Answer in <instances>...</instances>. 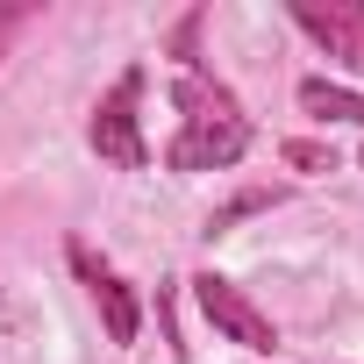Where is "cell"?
<instances>
[{
    "mask_svg": "<svg viewBox=\"0 0 364 364\" xmlns=\"http://www.w3.org/2000/svg\"><path fill=\"white\" fill-rule=\"evenodd\" d=\"M171 107H178V136L164 143V164L171 171H229L243 164L250 150V114L243 100L208 79V72H178L171 79Z\"/></svg>",
    "mask_w": 364,
    "mask_h": 364,
    "instance_id": "1",
    "label": "cell"
},
{
    "mask_svg": "<svg viewBox=\"0 0 364 364\" xmlns=\"http://www.w3.org/2000/svg\"><path fill=\"white\" fill-rule=\"evenodd\" d=\"M136 107H143V65H129V72L107 86V100L93 107V122H86V143H93L100 164H122V171H143V164H150V143H143Z\"/></svg>",
    "mask_w": 364,
    "mask_h": 364,
    "instance_id": "2",
    "label": "cell"
},
{
    "mask_svg": "<svg viewBox=\"0 0 364 364\" xmlns=\"http://www.w3.org/2000/svg\"><path fill=\"white\" fill-rule=\"evenodd\" d=\"M193 300H200V314L236 343V350H250V357H272L279 350V328H272V314L236 286V279H222V272H200L193 279Z\"/></svg>",
    "mask_w": 364,
    "mask_h": 364,
    "instance_id": "3",
    "label": "cell"
},
{
    "mask_svg": "<svg viewBox=\"0 0 364 364\" xmlns=\"http://www.w3.org/2000/svg\"><path fill=\"white\" fill-rule=\"evenodd\" d=\"M350 79H364V0H293L286 8Z\"/></svg>",
    "mask_w": 364,
    "mask_h": 364,
    "instance_id": "4",
    "label": "cell"
},
{
    "mask_svg": "<svg viewBox=\"0 0 364 364\" xmlns=\"http://www.w3.org/2000/svg\"><path fill=\"white\" fill-rule=\"evenodd\" d=\"M65 257H72V272L86 279V293H93V307H100V321H107V343H136V328H143V300H136V286H129L114 264H100L86 243H65Z\"/></svg>",
    "mask_w": 364,
    "mask_h": 364,
    "instance_id": "5",
    "label": "cell"
},
{
    "mask_svg": "<svg viewBox=\"0 0 364 364\" xmlns=\"http://www.w3.org/2000/svg\"><path fill=\"white\" fill-rule=\"evenodd\" d=\"M300 107L321 114V122H357L364 129V93H350L336 79H300Z\"/></svg>",
    "mask_w": 364,
    "mask_h": 364,
    "instance_id": "6",
    "label": "cell"
},
{
    "mask_svg": "<svg viewBox=\"0 0 364 364\" xmlns=\"http://www.w3.org/2000/svg\"><path fill=\"white\" fill-rule=\"evenodd\" d=\"M279 200H286V193H279V186H250V193H236V200H229V208H215V215H208V222H200V236H229V229H236V222H250V215H272V208H279Z\"/></svg>",
    "mask_w": 364,
    "mask_h": 364,
    "instance_id": "7",
    "label": "cell"
},
{
    "mask_svg": "<svg viewBox=\"0 0 364 364\" xmlns=\"http://www.w3.org/2000/svg\"><path fill=\"white\" fill-rule=\"evenodd\" d=\"M200 8L193 15H178V29H171V58H178V72H200Z\"/></svg>",
    "mask_w": 364,
    "mask_h": 364,
    "instance_id": "8",
    "label": "cell"
},
{
    "mask_svg": "<svg viewBox=\"0 0 364 364\" xmlns=\"http://www.w3.org/2000/svg\"><path fill=\"white\" fill-rule=\"evenodd\" d=\"M286 164H293V171H328L336 157H328L321 143H286Z\"/></svg>",
    "mask_w": 364,
    "mask_h": 364,
    "instance_id": "9",
    "label": "cell"
},
{
    "mask_svg": "<svg viewBox=\"0 0 364 364\" xmlns=\"http://www.w3.org/2000/svg\"><path fill=\"white\" fill-rule=\"evenodd\" d=\"M29 15H36V8H29V0H8V8H0V50H8V36H15V29H22Z\"/></svg>",
    "mask_w": 364,
    "mask_h": 364,
    "instance_id": "10",
    "label": "cell"
}]
</instances>
